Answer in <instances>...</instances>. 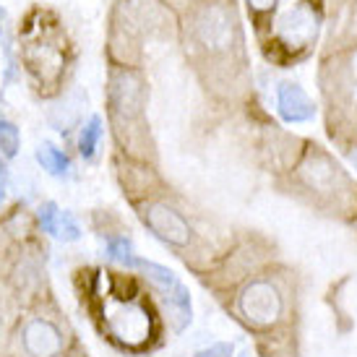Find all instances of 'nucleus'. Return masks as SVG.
<instances>
[{
  "label": "nucleus",
  "instance_id": "f257e3e1",
  "mask_svg": "<svg viewBox=\"0 0 357 357\" xmlns=\"http://www.w3.org/2000/svg\"><path fill=\"white\" fill-rule=\"evenodd\" d=\"M73 42L58 13L31 8L19 21V63L34 89L45 97H60L73 70Z\"/></svg>",
  "mask_w": 357,
  "mask_h": 357
},
{
  "label": "nucleus",
  "instance_id": "f03ea898",
  "mask_svg": "<svg viewBox=\"0 0 357 357\" xmlns=\"http://www.w3.org/2000/svg\"><path fill=\"white\" fill-rule=\"evenodd\" d=\"M10 334L19 357H68L73 337L58 310L42 303L16 321Z\"/></svg>",
  "mask_w": 357,
  "mask_h": 357
},
{
  "label": "nucleus",
  "instance_id": "7ed1b4c3",
  "mask_svg": "<svg viewBox=\"0 0 357 357\" xmlns=\"http://www.w3.org/2000/svg\"><path fill=\"white\" fill-rule=\"evenodd\" d=\"M146 100H149V89L141 70L136 66L112 63L107 70V115L118 139L126 133V139L130 141L136 126L144 118Z\"/></svg>",
  "mask_w": 357,
  "mask_h": 357
},
{
  "label": "nucleus",
  "instance_id": "20e7f679",
  "mask_svg": "<svg viewBox=\"0 0 357 357\" xmlns=\"http://www.w3.org/2000/svg\"><path fill=\"white\" fill-rule=\"evenodd\" d=\"M193 37L211 55L229 52L238 40V19L232 10V0H206L193 16Z\"/></svg>",
  "mask_w": 357,
  "mask_h": 357
},
{
  "label": "nucleus",
  "instance_id": "39448f33",
  "mask_svg": "<svg viewBox=\"0 0 357 357\" xmlns=\"http://www.w3.org/2000/svg\"><path fill=\"white\" fill-rule=\"evenodd\" d=\"M238 310L248 326L268 328L282 318L284 298L277 289V284H271L268 279H253L240 292Z\"/></svg>",
  "mask_w": 357,
  "mask_h": 357
},
{
  "label": "nucleus",
  "instance_id": "423d86ee",
  "mask_svg": "<svg viewBox=\"0 0 357 357\" xmlns=\"http://www.w3.org/2000/svg\"><path fill=\"white\" fill-rule=\"evenodd\" d=\"M141 219L167 245L185 248V245H190V240H193V227L188 225V219L183 217L175 206L165 204V201H151L149 206L141 208Z\"/></svg>",
  "mask_w": 357,
  "mask_h": 357
},
{
  "label": "nucleus",
  "instance_id": "0eeeda50",
  "mask_svg": "<svg viewBox=\"0 0 357 357\" xmlns=\"http://www.w3.org/2000/svg\"><path fill=\"white\" fill-rule=\"evenodd\" d=\"M42 284H45V268L37 256V250L21 248L16 258L10 261L8 274H6V287L16 300L31 298V295H42Z\"/></svg>",
  "mask_w": 357,
  "mask_h": 357
},
{
  "label": "nucleus",
  "instance_id": "6e6552de",
  "mask_svg": "<svg viewBox=\"0 0 357 357\" xmlns=\"http://www.w3.org/2000/svg\"><path fill=\"white\" fill-rule=\"evenodd\" d=\"M34 219H37L40 232L60 240V243H76L81 238V232H84L76 214L68 211V208H60L55 201H42L37 211H34Z\"/></svg>",
  "mask_w": 357,
  "mask_h": 357
},
{
  "label": "nucleus",
  "instance_id": "1a4fd4ad",
  "mask_svg": "<svg viewBox=\"0 0 357 357\" xmlns=\"http://www.w3.org/2000/svg\"><path fill=\"white\" fill-rule=\"evenodd\" d=\"M277 109L287 123H305L316 112L313 102L307 100L303 86L295 84V81H284V84L277 86Z\"/></svg>",
  "mask_w": 357,
  "mask_h": 357
},
{
  "label": "nucleus",
  "instance_id": "9d476101",
  "mask_svg": "<svg viewBox=\"0 0 357 357\" xmlns=\"http://www.w3.org/2000/svg\"><path fill=\"white\" fill-rule=\"evenodd\" d=\"M84 105H86V97L63 91L58 102L47 109V123L55 130H60V133H68V130L79 128L81 123H84Z\"/></svg>",
  "mask_w": 357,
  "mask_h": 357
},
{
  "label": "nucleus",
  "instance_id": "9b49d317",
  "mask_svg": "<svg viewBox=\"0 0 357 357\" xmlns=\"http://www.w3.org/2000/svg\"><path fill=\"white\" fill-rule=\"evenodd\" d=\"M34 159H37L42 172H47L50 178L63 180L73 172V162H70L68 151L60 149L58 144H52V141H40L37 149H34Z\"/></svg>",
  "mask_w": 357,
  "mask_h": 357
},
{
  "label": "nucleus",
  "instance_id": "f8f14e48",
  "mask_svg": "<svg viewBox=\"0 0 357 357\" xmlns=\"http://www.w3.org/2000/svg\"><path fill=\"white\" fill-rule=\"evenodd\" d=\"M313 31H316V21L305 8L287 10L279 21V34L287 45H303L313 37Z\"/></svg>",
  "mask_w": 357,
  "mask_h": 357
},
{
  "label": "nucleus",
  "instance_id": "ddd939ff",
  "mask_svg": "<svg viewBox=\"0 0 357 357\" xmlns=\"http://www.w3.org/2000/svg\"><path fill=\"white\" fill-rule=\"evenodd\" d=\"M105 139V120L100 115H89V120H84L76 133V151L84 162H91L100 151V144Z\"/></svg>",
  "mask_w": 357,
  "mask_h": 357
},
{
  "label": "nucleus",
  "instance_id": "4468645a",
  "mask_svg": "<svg viewBox=\"0 0 357 357\" xmlns=\"http://www.w3.org/2000/svg\"><path fill=\"white\" fill-rule=\"evenodd\" d=\"M105 253H107L109 261H115L120 266L126 268H136V250H133V243L126 232H109L107 238H105Z\"/></svg>",
  "mask_w": 357,
  "mask_h": 357
},
{
  "label": "nucleus",
  "instance_id": "2eb2a0df",
  "mask_svg": "<svg viewBox=\"0 0 357 357\" xmlns=\"http://www.w3.org/2000/svg\"><path fill=\"white\" fill-rule=\"evenodd\" d=\"M334 169L337 167H334L326 157L316 154V157H310L305 165L300 167V172H303V178H305V183L310 188L326 190L328 185H331V180H334Z\"/></svg>",
  "mask_w": 357,
  "mask_h": 357
},
{
  "label": "nucleus",
  "instance_id": "dca6fc26",
  "mask_svg": "<svg viewBox=\"0 0 357 357\" xmlns=\"http://www.w3.org/2000/svg\"><path fill=\"white\" fill-rule=\"evenodd\" d=\"M21 149V130L8 118H0V159H16Z\"/></svg>",
  "mask_w": 357,
  "mask_h": 357
},
{
  "label": "nucleus",
  "instance_id": "f3484780",
  "mask_svg": "<svg viewBox=\"0 0 357 357\" xmlns=\"http://www.w3.org/2000/svg\"><path fill=\"white\" fill-rule=\"evenodd\" d=\"M16 326L13 321V295L6 284H0V334H6Z\"/></svg>",
  "mask_w": 357,
  "mask_h": 357
},
{
  "label": "nucleus",
  "instance_id": "a211bd4d",
  "mask_svg": "<svg viewBox=\"0 0 357 357\" xmlns=\"http://www.w3.org/2000/svg\"><path fill=\"white\" fill-rule=\"evenodd\" d=\"M196 357H232V347L229 344H211V347H206V349H201L199 355Z\"/></svg>",
  "mask_w": 357,
  "mask_h": 357
},
{
  "label": "nucleus",
  "instance_id": "6ab92c4d",
  "mask_svg": "<svg viewBox=\"0 0 357 357\" xmlns=\"http://www.w3.org/2000/svg\"><path fill=\"white\" fill-rule=\"evenodd\" d=\"M6 188H8V167H6V159H0V199L6 196Z\"/></svg>",
  "mask_w": 357,
  "mask_h": 357
},
{
  "label": "nucleus",
  "instance_id": "aec40b11",
  "mask_svg": "<svg viewBox=\"0 0 357 357\" xmlns=\"http://www.w3.org/2000/svg\"><path fill=\"white\" fill-rule=\"evenodd\" d=\"M248 3L253 6V10L264 13V10H271V8H274V3H277V0H248Z\"/></svg>",
  "mask_w": 357,
  "mask_h": 357
},
{
  "label": "nucleus",
  "instance_id": "412c9836",
  "mask_svg": "<svg viewBox=\"0 0 357 357\" xmlns=\"http://www.w3.org/2000/svg\"><path fill=\"white\" fill-rule=\"evenodd\" d=\"M3 19H6V10L0 8V37H3Z\"/></svg>",
  "mask_w": 357,
  "mask_h": 357
},
{
  "label": "nucleus",
  "instance_id": "4be33fe9",
  "mask_svg": "<svg viewBox=\"0 0 357 357\" xmlns=\"http://www.w3.org/2000/svg\"><path fill=\"white\" fill-rule=\"evenodd\" d=\"M352 162H355V165H357V151H355V154H352Z\"/></svg>",
  "mask_w": 357,
  "mask_h": 357
},
{
  "label": "nucleus",
  "instance_id": "5701e85b",
  "mask_svg": "<svg viewBox=\"0 0 357 357\" xmlns=\"http://www.w3.org/2000/svg\"><path fill=\"white\" fill-rule=\"evenodd\" d=\"M0 357H3V355H0Z\"/></svg>",
  "mask_w": 357,
  "mask_h": 357
}]
</instances>
